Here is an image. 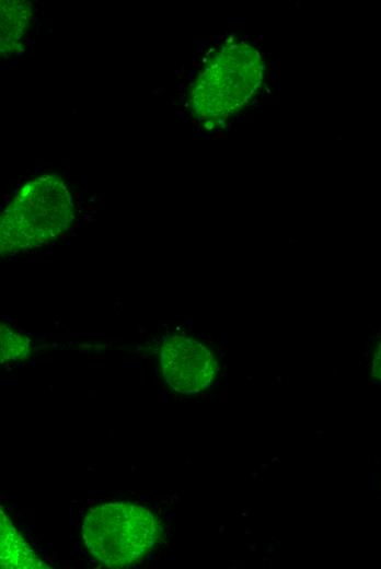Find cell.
<instances>
[{
	"mask_svg": "<svg viewBox=\"0 0 381 569\" xmlns=\"http://www.w3.org/2000/svg\"><path fill=\"white\" fill-rule=\"evenodd\" d=\"M160 362L169 386L184 394L208 387L219 370L212 352L205 345L181 335L168 336L163 340Z\"/></svg>",
	"mask_w": 381,
	"mask_h": 569,
	"instance_id": "obj_4",
	"label": "cell"
},
{
	"mask_svg": "<svg viewBox=\"0 0 381 569\" xmlns=\"http://www.w3.org/2000/svg\"><path fill=\"white\" fill-rule=\"evenodd\" d=\"M0 341L1 362L24 361L31 357L32 349L27 337L4 324H1Z\"/></svg>",
	"mask_w": 381,
	"mask_h": 569,
	"instance_id": "obj_7",
	"label": "cell"
},
{
	"mask_svg": "<svg viewBox=\"0 0 381 569\" xmlns=\"http://www.w3.org/2000/svg\"><path fill=\"white\" fill-rule=\"evenodd\" d=\"M0 562L1 568L9 569L45 567L3 511L0 513Z\"/></svg>",
	"mask_w": 381,
	"mask_h": 569,
	"instance_id": "obj_5",
	"label": "cell"
},
{
	"mask_svg": "<svg viewBox=\"0 0 381 569\" xmlns=\"http://www.w3.org/2000/svg\"><path fill=\"white\" fill-rule=\"evenodd\" d=\"M264 62L243 42H228L207 61L190 90V108L204 121H219L246 106L261 86Z\"/></svg>",
	"mask_w": 381,
	"mask_h": 569,
	"instance_id": "obj_1",
	"label": "cell"
},
{
	"mask_svg": "<svg viewBox=\"0 0 381 569\" xmlns=\"http://www.w3.org/2000/svg\"><path fill=\"white\" fill-rule=\"evenodd\" d=\"M372 378L381 381V342L374 351L372 365H371Z\"/></svg>",
	"mask_w": 381,
	"mask_h": 569,
	"instance_id": "obj_8",
	"label": "cell"
},
{
	"mask_svg": "<svg viewBox=\"0 0 381 569\" xmlns=\"http://www.w3.org/2000/svg\"><path fill=\"white\" fill-rule=\"evenodd\" d=\"M31 16L32 4L28 1H1V56L9 57L19 49Z\"/></svg>",
	"mask_w": 381,
	"mask_h": 569,
	"instance_id": "obj_6",
	"label": "cell"
},
{
	"mask_svg": "<svg viewBox=\"0 0 381 569\" xmlns=\"http://www.w3.org/2000/svg\"><path fill=\"white\" fill-rule=\"evenodd\" d=\"M160 534L159 521L150 510L126 502L96 506L82 524L86 548L111 568L138 562L153 548Z\"/></svg>",
	"mask_w": 381,
	"mask_h": 569,
	"instance_id": "obj_3",
	"label": "cell"
},
{
	"mask_svg": "<svg viewBox=\"0 0 381 569\" xmlns=\"http://www.w3.org/2000/svg\"><path fill=\"white\" fill-rule=\"evenodd\" d=\"M72 208L71 195L59 176L45 174L27 182L1 214V254L48 243L68 228Z\"/></svg>",
	"mask_w": 381,
	"mask_h": 569,
	"instance_id": "obj_2",
	"label": "cell"
}]
</instances>
